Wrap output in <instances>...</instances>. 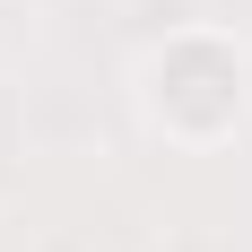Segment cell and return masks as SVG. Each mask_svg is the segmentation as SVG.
<instances>
[{
    "label": "cell",
    "instance_id": "1",
    "mask_svg": "<svg viewBox=\"0 0 252 252\" xmlns=\"http://www.w3.org/2000/svg\"><path fill=\"white\" fill-rule=\"evenodd\" d=\"M139 113L174 148H218L252 122V44L218 26H183L139 52Z\"/></svg>",
    "mask_w": 252,
    "mask_h": 252
}]
</instances>
